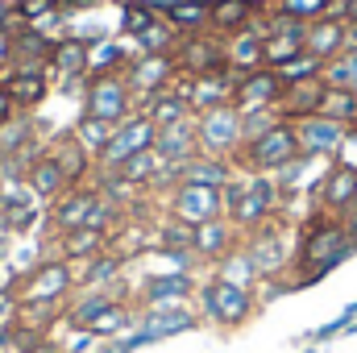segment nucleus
Listing matches in <instances>:
<instances>
[{
	"instance_id": "obj_40",
	"label": "nucleus",
	"mask_w": 357,
	"mask_h": 353,
	"mask_svg": "<svg viewBox=\"0 0 357 353\" xmlns=\"http://www.w3.org/2000/svg\"><path fill=\"white\" fill-rule=\"evenodd\" d=\"M137 46H142V54H175L178 33L167 25V21H154V25L137 38Z\"/></svg>"
},
{
	"instance_id": "obj_45",
	"label": "nucleus",
	"mask_w": 357,
	"mask_h": 353,
	"mask_svg": "<svg viewBox=\"0 0 357 353\" xmlns=\"http://www.w3.org/2000/svg\"><path fill=\"white\" fill-rule=\"evenodd\" d=\"M333 163H341V167H354V171H357V125H354V129H345V142L337 146Z\"/></svg>"
},
{
	"instance_id": "obj_37",
	"label": "nucleus",
	"mask_w": 357,
	"mask_h": 353,
	"mask_svg": "<svg viewBox=\"0 0 357 353\" xmlns=\"http://www.w3.org/2000/svg\"><path fill=\"white\" fill-rule=\"evenodd\" d=\"M154 21H162V13H158V4L154 0H129L125 8H121V29H125V38H142Z\"/></svg>"
},
{
	"instance_id": "obj_1",
	"label": "nucleus",
	"mask_w": 357,
	"mask_h": 353,
	"mask_svg": "<svg viewBox=\"0 0 357 353\" xmlns=\"http://www.w3.org/2000/svg\"><path fill=\"white\" fill-rule=\"evenodd\" d=\"M354 250H357V241L349 237L345 220L341 216H328V212H316L303 225V233H299V250H295V270L299 274L291 278V287H303V283L324 278L328 270H337V266L345 262Z\"/></svg>"
},
{
	"instance_id": "obj_7",
	"label": "nucleus",
	"mask_w": 357,
	"mask_h": 353,
	"mask_svg": "<svg viewBox=\"0 0 357 353\" xmlns=\"http://www.w3.org/2000/svg\"><path fill=\"white\" fill-rule=\"evenodd\" d=\"M84 112L108 121V125L129 121V117L137 112V96L129 88L125 71H116V75H91L88 88H84Z\"/></svg>"
},
{
	"instance_id": "obj_47",
	"label": "nucleus",
	"mask_w": 357,
	"mask_h": 353,
	"mask_svg": "<svg viewBox=\"0 0 357 353\" xmlns=\"http://www.w3.org/2000/svg\"><path fill=\"white\" fill-rule=\"evenodd\" d=\"M0 29H21V21H17V0H0Z\"/></svg>"
},
{
	"instance_id": "obj_30",
	"label": "nucleus",
	"mask_w": 357,
	"mask_h": 353,
	"mask_svg": "<svg viewBox=\"0 0 357 353\" xmlns=\"http://www.w3.org/2000/svg\"><path fill=\"white\" fill-rule=\"evenodd\" d=\"M29 146H42V133L33 125L29 112H17L0 125V158H13V154H25Z\"/></svg>"
},
{
	"instance_id": "obj_17",
	"label": "nucleus",
	"mask_w": 357,
	"mask_h": 353,
	"mask_svg": "<svg viewBox=\"0 0 357 353\" xmlns=\"http://www.w3.org/2000/svg\"><path fill=\"white\" fill-rule=\"evenodd\" d=\"M282 100V80L274 67H258L250 75L237 80V96H233V108L237 112H254V108H278Z\"/></svg>"
},
{
	"instance_id": "obj_29",
	"label": "nucleus",
	"mask_w": 357,
	"mask_h": 353,
	"mask_svg": "<svg viewBox=\"0 0 357 353\" xmlns=\"http://www.w3.org/2000/svg\"><path fill=\"white\" fill-rule=\"evenodd\" d=\"M237 175V167L229 158H212V154H195L191 163L178 167V183H204V187H225Z\"/></svg>"
},
{
	"instance_id": "obj_46",
	"label": "nucleus",
	"mask_w": 357,
	"mask_h": 353,
	"mask_svg": "<svg viewBox=\"0 0 357 353\" xmlns=\"http://www.w3.org/2000/svg\"><path fill=\"white\" fill-rule=\"evenodd\" d=\"M13 50H17V33L13 29H0V71L13 67Z\"/></svg>"
},
{
	"instance_id": "obj_38",
	"label": "nucleus",
	"mask_w": 357,
	"mask_h": 353,
	"mask_svg": "<svg viewBox=\"0 0 357 353\" xmlns=\"http://www.w3.org/2000/svg\"><path fill=\"white\" fill-rule=\"evenodd\" d=\"M191 241H195L191 225H183V220L167 216V212L154 220V246H162V250H191Z\"/></svg>"
},
{
	"instance_id": "obj_48",
	"label": "nucleus",
	"mask_w": 357,
	"mask_h": 353,
	"mask_svg": "<svg viewBox=\"0 0 357 353\" xmlns=\"http://www.w3.org/2000/svg\"><path fill=\"white\" fill-rule=\"evenodd\" d=\"M13 241H17V237H13V225H8V216H4V208H0V258L8 254Z\"/></svg>"
},
{
	"instance_id": "obj_26",
	"label": "nucleus",
	"mask_w": 357,
	"mask_h": 353,
	"mask_svg": "<svg viewBox=\"0 0 357 353\" xmlns=\"http://www.w3.org/2000/svg\"><path fill=\"white\" fill-rule=\"evenodd\" d=\"M324 96V80H299V84H282V100H278V117L282 121H303L320 108Z\"/></svg>"
},
{
	"instance_id": "obj_6",
	"label": "nucleus",
	"mask_w": 357,
	"mask_h": 353,
	"mask_svg": "<svg viewBox=\"0 0 357 353\" xmlns=\"http://www.w3.org/2000/svg\"><path fill=\"white\" fill-rule=\"evenodd\" d=\"M195 137H199V154H212V158H237L241 146H245V133H241V112L233 104H220V108H204L195 112Z\"/></svg>"
},
{
	"instance_id": "obj_11",
	"label": "nucleus",
	"mask_w": 357,
	"mask_h": 353,
	"mask_svg": "<svg viewBox=\"0 0 357 353\" xmlns=\"http://www.w3.org/2000/svg\"><path fill=\"white\" fill-rule=\"evenodd\" d=\"M162 212L195 229V225H208V220L225 216V200H220V187H204V183H178L175 191L162 200Z\"/></svg>"
},
{
	"instance_id": "obj_13",
	"label": "nucleus",
	"mask_w": 357,
	"mask_h": 353,
	"mask_svg": "<svg viewBox=\"0 0 357 353\" xmlns=\"http://www.w3.org/2000/svg\"><path fill=\"white\" fill-rule=\"evenodd\" d=\"M175 75H178L175 54H133V63L125 67V80H129V88L137 96V108L150 96H158L162 88H171Z\"/></svg>"
},
{
	"instance_id": "obj_49",
	"label": "nucleus",
	"mask_w": 357,
	"mask_h": 353,
	"mask_svg": "<svg viewBox=\"0 0 357 353\" xmlns=\"http://www.w3.org/2000/svg\"><path fill=\"white\" fill-rule=\"evenodd\" d=\"M8 117H17V104L8 100V91H4V84H0V125H4Z\"/></svg>"
},
{
	"instance_id": "obj_16",
	"label": "nucleus",
	"mask_w": 357,
	"mask_h": 353,
	"mask_svg": "<svg viewBox=\"0 0 357 353\" xmlns=\"http://www.w3.org/2000/svg\"><path fill=\"white\" fill-rule=\"evenodd\" d=\"M316 204H320V212H328V216H345L349 208H357V171L354 167L333 163V167L320 175Z\"/></svg>"
},
{
	"instance_id": "obj_25",
	"label": "nucleus",
	"mask_w": 357,
	"mask_h": 353,
	"mask_svg": "<svg viewBox=\"0 0 357 353\" xmlns=\"http://www.w3.org/2000/svg\"><path fill=\"white\" fill-rule=\"evenodd\" d=\"M303 46H307V54H312V59H320V63H333L337 54H345V17L328 13V17L312 21V25H307Z\"/></svg>"
},
{
	"instance_id": "obj_19",
	"label": "nucleus",
	"mask_w": 357,
	"mask_h": 353,
	"mask_svg": "<svg viewBox=\"0 0 357 353\" xmlns=\"http://www.w3.org/2000/svg\"><path fill=\"white\" fill-rule=\"evenodd\" d=\"M0 84L8 91V100L17 104V112H33L50 96V75L33 71V67H8V71H0Z\"/></svg>"
},
{
	"instance_id": "obj_36",
	"label": "nucleus",
	"mask_w": 357,
	"mask_h": 353,
	"mask_svg": "<svg viewBox=\"0 0 357 353\" xmlns=\"http://www.w3.org/2000/svg\"><path fill=\"white\" fill-rule=\"evenodd\" d=\"M316 112H320V117H328V121H337V125H345V129H354V125H357V91L324 88Z\"/></svg>"
},
{
	"instance_id": "obj_39",
	"label": "nucleus",
	"mask_w": 357,
	"mask_h": 353,
	"mask_svg": "<svg viewBox=\"0 0 357 353\" xmlns=\"http://www.w3.org/2000/svg\"><path fill=\"white\" fill-rule=\"evenodd\" d=\"M320 80H324V88L357 91V50H345V54H337L333 63H324Z\"/></svg>"
},
{
	"instance_id": "obj_2",
	"label": "nucleus",
	"mask_w": 357,
	"mask_h": 353,
	"mask_svg": "<svg viewBox=\"0 0 357 353\" xmlns=\"http://www.w3.org/2000/svg\"><path fill=\"white\" fill-rule=\"evenodd\" d=\"M220 200H225V216L245 233L262 229L266 220L282 216V187L274 175H254V171H237L220 187Z\"/></svg>"
},
{
	"instance_id": "obj_21",
	"label": "nucleus",
	"mask_w": 357,
	"mask_h": 353,
	"mask_svg": "<svg viewBox=\"0 0 357 353\" xmlns=\"http://www.w3.org/2000/svg\"><path fill=\"white\" fill-rule=\"evenodd\" d=\"M295 133H299V150L312 154V158H333L337 146L345 142V125H337V121H328L320 112L295 121Z\"/></svg>"
},
{
	"instance_id": "obj_42",
	"label": "nucleus",
	"mask_w": 357,
	"mask_h": 353,
	"mask_svg": "<svg viewBox=\"0 0 357 353\" xmlns=\"http://www.w3.org/2000/svg\"><path fill=\"white\" fill-rule=\"evenodd\" d=\"M50 17H59V0H17V21L21 29H38Z\"/></svg>"
},
{
	"instance_id": "obj_28",
	"label": "nucleus",
	"mask_w": 357,
	"mask_h": 353,
	"mask_svg": "<svg viewBox=\"0 0 357 353\" xmlns=\"http://www.w3.org/2000/svg\"><path fill=\"white\" fill-rule=\"evenodd\" d=\"M108 250V233L104 229H71L63 237H54V254L67 258V262H88L96 254Z\"/></svg>"
},
{
	"instance_id": "obj_35",
	"label": "nucleus",
	"mask_w": 357,
	"mask_h": 353,
	"mask_svg": "<svg viewBox=\"0 0 357 353\" xmlns=\"http://www.w3.org/2000/svg\"><path fill=\"white\" fill-rule=\"evenodd\" d=\"M71 133H75V142L88 150L91 158H100L104 150H108V142H112V133H116V125H108V121H100V117H79L75 125H71Z\"/></svg>"
},
{
	"instance_id": "obj_43",
	"label": "nucleus",
	"mask_w": 357,
	"mask_h": 353,
	"mask_svg": "<svg viewBox=\"0 0 357 353\" xmlns=\"http://www.w3.org/2000/svg\"><path fill=\"white\" fill-rule=\"evenodd\" d=\"M320 71H324V63H320V59H312V54L303 50L299 59H291L287 67H278V80H282V84H299V80H316Z\"/></svg>"
},
{
	"instance_id": "obj_44",
	"label": "nucleus",
	"mask_w": 357,
	"mask_h": 353,
	"mask_svg": "<svg viewBox=\"0 0 357 353\" xmlns=\"http://www.w3.org/2000/svg\"><path fill=\"white\" fill-rule=\"evenodd\" d=\"M282 117H278V108H254V112H241V133H245V142H254V137H262L266 129H274Z\"/></svg>"
},
{
	"instance_id": "obj_10",
	"label": "nucleus",
	"mask_w": 357,
	"mask_h": 353,
	"mask_svg": "<svg viewBox=\"0 0 357 353\" xmlns=\"http://www.w3.org/2000/svg\"><path fill=\"white\" fill-rule=\"evenodd\" d=\"M154 137H158V125H154V121L137 108L129 121H121V125H116V133H112L108 150L96 158V171H121L133 154L150 150V146H154Z\"/></svg>"
},
{
	"instance_id": "obj_15",
	"label": "nucleus",
	"mask_w": 357,
	"mask_h": 353,
	"mask_svg": "<svg viewBox=\"0 0 357 353\" xmlns=\"http://www.w3.org/2000/svg\"><path fill=\"white\" fill-rule=\"evenodd\" d=\"M178 75H208L216 67H225V38L220 33H183L175 46Z\"/></svg>"
},
{
	"instance_id": "obj_50",
	"label": "nucleus",
	"mask_w": 357,
	"mask_h": 353,
	"mask_svg": "<svg viewBox=\"0 0 357 353\" xmlns=\"http://www.w3.org/2000/svg\"><path fill=\"white\" fill-rule=\"evenodd\" d=\"M345 50H357V21H345Z\"/></svg>"
},
{
	"instance_id": "obj_32",
	"label": "nucleus",
	"mask_w": 357,
	"mask_h": 353,
	"mask_svg": "<svg viewBox=\"0 0 357 353\" xmlns=\"http://www.w3.org/2000/svg\"><path fill=\"white\" fill-rule=\"evenodd\" d=\"M254 17H258V8L250 0H212V33H220V38L250 29Z\"/></svg>"
},
{
	"instance_id": "obj_18",
	"label": "nucleus",
	"mask_w": 357,
	"mask_h": 353,
	"mask_svg": "<svg viewBox=\"0 0 357 353\" xmlns=\"http://www.w3.org/2000/svg\"><path fill=\"white\" fill-rule=\"evenodd\" d=\"M237 246H241V229H237L229 216H216V220H208V225H195L191 250H195V258L204 266H216L229 250H237Z\"/></svg>"
},
{
	"instance_id": "obj_20",
	"label": "nucleus",
	"mask_w": 357,
	"mask_h": 353,
	"mask_svg": "<svg viewBox=\"0 0 357 353\" xmlns=\"http://www.w3.org/2000/svg\"><path fill=\"white\" fill-rule=\"evenodd\" d=\"M225 67L237 71V75H250V71L266 67V38H262L258 25L237 29V33L225 38Z\"/></svg>"
},
{
	"instance_id": "obj_9",
	"label": "nucleus",
	"mask_w": 357,
	"mask_h": 353,
	"mask_svg": "<svg viewBox=\"0 0 357 353\" xmlns=\"http://www.w3.org/2000/svg\"><path fill=\"white\" fill-rule=\"evenodd\" d=\"M100 187L96 183H79V187H67L54 204H46V233L42 237H63L71 229H84L91 220V212L100 208Z\"/></svg>"
},
{
	"instance_id": "obj_31",
	"label": "nucleus",
	"mask_w": 357,
	"mask_h": 353,
	"mask_svg": "<svg viewBox=\"0 0 357 353\" xmlns=\"http://www.w3.org/2000/svg\"><path fill=\"white\" fill-rule=\"evenodd\" d=\"M59 38H46L38 29H17V50H13V67H33V71H46L50 67V50H54Z\"/></svg>"
},
{
	"instance_id": "obj_4",
	"label": "nucleus",
	"mask_w": 357,
	"mask_h": 353,
	"mask_svg": "<svg viewBox=\"0 0 357 353\" xmlns=\"http://www.w3.org/2000/svg\"><path fill=\"white\" fill-rule=\"evenodd\" d=\"M299 133H295V121H278L274 129H266L262 137L245 142L241 154L233 158L237 171H254V175H278L282 167H291L299 158Z\"/></svg>"
},
{
	"instance_id": "obj_14",
	"label": "nucleus",
	"mask_w": 357,
	"mask_h": 353,
	"mask_svg": "<svg viewBox=\"0 0 357 353\" xmlns=\"http://www.w3.org/2000/svg\"><path fill=\"white\" fill-rule=\"evenodd\" d=\"M50 88H67V84H88L91 75V42L88 38H59L50 50Z\"/></svg>"
},
{
	"instance_id": "obj_24",
	"label": "nucleus",
	"mask_w": 357,
	"mask_h": 353,
	"mask_svg": "<svg viewBox=\"0 0 357 353\" xmlns=\"http://www.w3.org/2000/svg\"><path fill=\"white\" fill-rule=\"evenodd\" d=\"M46 150L54 154V163L63 167V175H67V183H71V187L91 183V175H96V158H91L88 150L75 142V133H71V129H67V133H59L54 142H46Z\"/></svg>"
},
{
	"instance_id": "obj_33",
	"label": "nucleus",
	"mask_w": 357,
	"mask_h": 353,
	"mask_svg": "<svg viewBox=\"0 0 357 353\" xmlns=\"http://www.w3.org/2000/svg\"><path fill=\"white\" fill-rule=\"evenodd\" d=\"M212 274L216 278H225V283H233V287H245V291H254L258 287V266H254V258L245 254V246H237V250H229L220 262L212 266Z\"/></svg>"
},
{
	"instance_id": "obj_34",
	"label": "nucleus",
	"mask_w": 357,
	"mask_h": 353,
	"mask_svg": "<svg viewBox=\"0 0 357 353\" xmlns=\"http://www.w3.org/2000/svg\"><path fill=\"white\" fill-rule=\"evenodd\" d=\"M142 112H146L158 129H167V125H175V121H183V117H191V104H187L175 88H162L158 96H150V100L142 104Z\"/></svg>"
},
{
	"instance_id": "obj_23",
	"label": "nucleus",
	"mask_w": 357,
	"mask_h": 353,
	"mask_svg": "<svg viewBox=\"0 0 357 353\" xmlns=\"http://www.w3.org/2000/svg\"><path fill=\"white\" fill-rule=\"evenodd\" d=\"M154 150L171 163V167H183V163H191L195 154H199V137H195V112L191 117H183L175 125H167V129H158V137H154Z\"/></svg>"
},
{
	"instance_id": "obj_8",
	"label": "nucleus",
	"mask_w": 357,
	"mask_h": 353,
	"mask_svg": "<svg viewBox=\"0 0 357 353\" xmlns=\"http://www.w3.org/2000/svg\"><path fill=\"white\" fill-rule=\"evenodd\" d=\"M241 246H245V254L254 258V266H258V274H262V278L287 274L291 262H295V250H299V246H291V241H287V225H282V216H274V220H266L262 229L245 233V237H241Z\"/></svg>"
},
{
	"instance_id": "obj_52",
	"label": "nucleus",
	"mask_w": 357,
	"mask_h": 353,
	"mask_svg": "<svg viewBox=\"0 0 357 353\" xmlns=\"http://www.w3.org/2000/svg\"><path fill=\"white\" fill-rule=\"evenodd\" d=\"M50 353H63V350H59V345H54V341H50Z\"/></svg>"
},
{
	"instance_id": "obj_41",
	"label": "nucleus",
	"mask_w": 357,
	"mask_h": 353,
	"mask_svg": "<svg viewBox=\"0 0 357 353\" xmlns=\"http://www.w3.org/2000/svg\"><path fill=\"white\" fill-rule=\"evenodd\" d=\"M274 8H278V13H287L291 21L312 25V21H320V17H328V13H333V0H278Z\"/></svg>"
},
{
	"instance_id": "obj_5",
	"label": "nucleus",
	"mask_w": 357,
	"mask_h": 353,
	"mask_svg": "<svg viewBox=\"0 0 357 353\" xmlns=\"http://www.w3.org/2000/svg\"><path fill=\"white\" fill-rule=\"evenodd\" d=\"M13 295H17V303H67L75 295V270H71L67 258L50 254V258H42L33 266L25 278H17Z\"/></svg>"
},
{
	"instance_id": "obj_27",
	"label": "nucleus",
	"mask_w": 357,
	"mask_h": 353,
	"mask_svg": "<svg viewBox=\"0 0 357 353\" xmlns=\"http://www.w3.org/2000/svg\"><path fill=\"white\" fill-rule=\"evenodd\" d=\"M25 183H29V191H33L42 204H54V200H59V195L71 187V183H67V175H63V167L54 163V154H50V150L33 158V167H29Z\"/></svg>"
},
{
	"instance_id": "obj_3",
	"label": "nucleus",
	"mask_w": 357,
	"mask_h": 353,
	"mask_svg": "<svg viewBox=\"0 0 357 353\" xmlns=\"http://www.w3.org/2000/svg\"><path fill=\"white\" fill-rule=\"evenodd\" d=\"M195 312H199V320H208V324H216V329L233 333V329H241V324H250V320H254L258 299H254V291L233 287V283H225V278L208 274V278H199Z\"/></svg>"
},
{
	"instance_id": "obj_51",
	"label": "nucleus",
	"mask_w": 357,
	"mask_h": 353,
	"mask_svg": "<svg viewBox=\"0 0 357 353\" xmlns=\"http://www.w3.org/2000/svg\"><path fill=\"white\" fill-rule=\"evenodd\" d=\"M341 17H345V21H357V0H349V4L341 8Z\"/></svg>"
},
{
	"instance_id": "obj_22",
	"label": "nucleus",
	"mask_w": 357,
	"mask_h": 353,
	"mask_svg": "<svg viewBox=\"0 0 357 353\" xmlns=\"http://www.w3.org/2000/svg\"><path fill=\"white\" fill-rule=\"evenodd\" d=\"M154 4H158L162 21L175 29L178 38L212 29V0H154Z\"/></svg>"
},
{
	"instance_id": "obj_12",
	"label": "nucleus",
	"mask_w": 357,
	"mask_h": 353,
	"mask_svg": "<svg viewBox=\"0 0 357 353\" xmlns=\"http://www.w3.org/2000/svg\"><path fill=\"white\" fill-rule=\"evenodd\" d=\"M199 291L195 270H171V274H146L133 303L137 308H167V303H191Z\"/></svg>"
}]
</instances>
